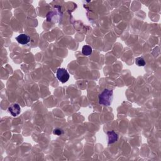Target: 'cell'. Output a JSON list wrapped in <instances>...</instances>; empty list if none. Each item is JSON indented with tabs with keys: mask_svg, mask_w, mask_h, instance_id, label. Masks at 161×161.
<instances>
[{
	"mask_svg": "<svg viewBox=\"0 0 161 161\" xmlns=\"http://www.w3.org/2000/svg\"><path fill=\"white\" fill-rule=\"evenodd\" d=\"M113 100V91L105 89L99 95V103L100 105L108 106Z\"/></svg>",
	"mask_w": 161,
	"mask_h": 161,
	"instance_id": "1",
	"label": "cell"
},
{
	"mask_svg": "<svg viewBox=\"0 0 161 161\" xmlns=\"http://www.w3.org/2000/svg\"><path fill=\"white\" fill-rule=\"evenodd\" d=\"M56 77L60 82L65 83L69 80L70 76L66 69L59 68L56 72Z\"/></svg>",
	"mask_w": 161,
	"mask_h": 161,
	"instance_id": "2",
	"label": "cell"
},
{
	"mask_svg": "<svg viewBox=\"0 0 161 161\" xmlns=\"http://www.w3.org/2000/svg\"><path fill=\"white\" fill-rule=\"evenodd\" d=\"M8 111L9 112L11 113V115L13 117H17L18 116L21 111V108L20 106L18 104L15 103L11 105L9 108H8Z\"/></svg>",
	"mask_w": 161,
	"mask_h": 161,
	"instance_id": "3",
	"label": "cell"
},
{
	"mask_svg": "<svg viewBox=\"0 0 161 161\" xmlns=\"http://www.w3.org/2000/svg\"><path fill=\"white\" fill-rule=\"evenodd\" d=\"M16 40L21 45H26L30 41V37L27 34L22 33L17 36Z\"/></svg>",
	"mask_w": 161,
	"mask_h": 161,
	"instance_id": "4",
	"label": "cell"
},
{
	"mask_svg": "<svg viewBox=\"0 0 161 161\" xmlns=\"http://www.w3.org/2000/svg\"><path fill=\"white\" fill-rule=\"evenodd\" d=\"M107 136H108V144H111L115 143L116 141H117L118 138V134L113 130L108 132Z\"/></svg>",
	"mask_w": 161,
	"mask_h": 161,
	"instance_id": "5",
	"label": "cell"
},
{
	"mask_svg": "<svg viewBox=\"0 0 161 161\" xmlns=\"http://www.w3.org/2000/svg\"><path fill=\"white\" fill-rule=\"evenodd\" d=\"M92 52H93V49H92L91 47H90L88 45H84L82 48V54L84 56H89L92 54Z\"/></svg>",
	"mask_w": 161,
	"mask_h": 161,
	"instance_id": "6",
	"label": "cell"
},
{
	"mask_svg": "<svg viewBox=\"0 0 161 161\" xmlns=\"http://www.w3.org/2000/svg\"><path fill=\"white\" fill-rule=\"evenodd\" d=\"M135 64H137L138 66L143 67L145 65V61L144 58L139 57L135 59Z\"/></svg>",
	"mask_w": 161,
	"mask_h": 161,
	"instance_id": "7",
	"label": "cell"
},
{
	"mask_svg": "<svg viewBox=\"0 0 161 161\" xmlns=\"http://www.w3.org/2000/svg\"><path fill=\"white\" fill-rule=\"evenodd\" d=\"M53 133L56 135H63L64 133V131L63 130H61L60 128H56L53 131Z\"/></svg>",
	"mask_w": 161,
	"mask_h": 161,
	"instance_id": "8",
	"label": "cell"
}]
</instances>
